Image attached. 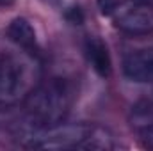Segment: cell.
Here are the masks:
<instances>
[{
    "label": "cell",
    "mask_w": 153,
    "mask_h": 151,
    "mask_svg": "<svg viewBox=\"0 0 153 151\" xmlns=\"http://www.w3.org/2000/svg\"><path fill=\"white\" fill-rule=\"evenodd\" d=\"M14 0H0V7H7V5H11Z\"/></svg>",
    "instance_id": "8fae6325"
},
{
    "label": "cell",
    "mask_w": 153,
    "mask_h": 151,
    "mask_svg": "<svg viewBox=\"0 0 153 151\" xmlns=\"http://www.w3.org/2000/svg\"><path fill=\"white\" fill-rule=\"evenodd\" d=\"M29 150H112L114 135L109 128L94 123H57L32 130L22 144Z\"/></svg>",
    "instance_id": "6da1fadb"
},
{
    "label": "cell",
    "mask_w": 153,
    "mask_h": 151,
    "mask_svg": "<svg viewBox=\"0 0 153 151\" xmlns=\"http://www.w3.org/2000/svg\"><path fill=\"white\" fill-rule=\"evenodd\" d=\"M137 132H139V135H141V141H143V144H144L146 148L153 150V121L150 123V124H146V126L139 128Z\"/></svg>",
    "instance_id": "9c48e42d"
},
{
    "label": "cell",
    "mask_w": 153,
    "mask_h": 151,
    "mask_svg": "<svg viewBox=\"0 0 153 151\" xmlns=\"http://www.w3.org/2000/svg\"><path fill=\"white\" fill-rule=\"evenodd\" d=\"M98 2V7L102 11V14H107V16H112L116 11L126 2V0H96Z\"/></svg>",
    "instance_id": "ba28073f"
},
{
    "label": "cell",
    "mask_w": 153,
    "mask_h": 151,
    "mask_svg": "<svg viewBox=\"0 0 153 151\" xmlns=\"http://www.w3.org/2000/svg\"><path fill=\"white\" fill-rule=\"evenodd\" d=\"M123 73L134 82L153 84V46L128 53L123 61Z\"/></svg>",
    "instance_id": "5b68a950"
},
{
    "label": "cell",
    "mask_w": 153,
    "mask_h": 151,
    "mask_svg": "<svg viewBox=\"0 0 153 151\" xmlns=\"http://www.w3.org/2000/svg\"><path fill=\"white\" fill-rule=\"evenodd\" d=\"M75 100L73 84L68 78L52 76L39 85L23 101L25 121L32 130H41L66 121Z\"/></svg>",
    "instance_id": "7a4b0ae2"
},
{
    "label": "cell",
    "mask_w": 153,
    "mask_h": 151,
    "mask_svg": "<svg viewBox=\"0 0 153 151\" xmlns=\"http://www.w3.org/2000/svg\"><path fill=\"white\" fill-rule=\"evenodd\" d=\"M114 25L125 34L146 36L153 32V7L126 0L114 14Z\"/></svg>",
    "instance_id": "277c9868"
},
{
    "label": "cell",
    "mask_w": 153,
    "mask_h": 151,
    "mask_svg": "<svg viewBox=\"0 0 153 151\" xmlns=\"http://www.w3.org/2000/svg\"><path fill=\"white\" fill-rule=\"evenodd\" d=\"M41 80L38 55L29 52L0 55V110L23 105Z\"/></svg>",
    "instance_id": "3957f363"
},
{
    "label": "cell",
    "mask_w": 153,
    "mask_h": 151,
    "mask_svg": "<svg viewBox=\"0 0 153 151\" xmlns=\"http://www.w3.org/2000/svg\"><path fill=\"white\" fill-rule=\"evenodd\" d=\"M7 38L11 39L16 46H20L23 52L39 55L36 30H34V27L30 25L29 20H25V18H14L9 23V27H7Z\"/></svg>",
    "instance_id": "8992f818"
},
{
    "label": "cell",
    "mask_w": 153,
    "mask_h": 151,
    "mask_svg": "<svg viewBox=\"0 0 153 151\" xmlns=\"http://www.w3.org/2000/svg\"><path fill=\"white\" fill-rule=\"evenodd\" d=\"M84 52H85V57H87L89 64L93 66V70L100 76H109L112 73V61H111L107 44L100 38L85 39Z\"/></svg>",
    "instance_id": "52a82bcc"
},
{
    "label": "cell",
    "mask_w": 153,
    "mask_h": 151,
    "mask_svg": "<svg viewBox=\"0 0 153 151\" xmlns=\"http://www.w3.org/2000/svg\"><path fill=\"white\" fill-rule=\"evenodd\" d=\"M130 2H135V4H143V5H150V7H153V0H130Z\"/></svg>",
    "instance_id": "30bf717a"
}]
</instances>
